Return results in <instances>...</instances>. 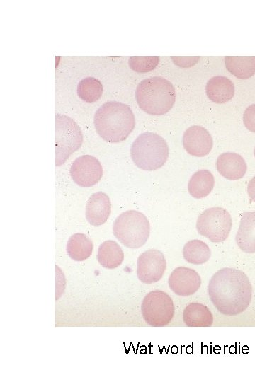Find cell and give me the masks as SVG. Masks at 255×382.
<instances>
[{"mask_svg":"<svg viewBox=\"0 0 255 382\" xmlns=\"http://www.w3.org/2000/svg\"><path fill=\"white\" fill-rule=\"evenodd\" d=\"M93 243L84 233H75L68 240L67 252L68 255L75 261H83L92 253Z\"/></svg>","mask_w":255,"mask_h":382,"instance_id":"cell-21","label":"cell"},{"mask_svg":"<svg viewBox=\"0 0 255 382\" xmlns=\"http://www.w3.org/2000/svg\"><path fill=\"white\" fill-rule=\"evenodd\" d=\"M135 125V115L131 108L118 101L105 103L94 115V126L97 133L110 143L125 140L132 132Z\"/></svg>","mask_w":255,"mask_h":382,"instance_id":"cell-2","label":"cell"},{"mask_svg":"<svg viewBox=\"0 0 255 382\" xmlns=\"http://www.w3.org/2000/svg\"><path fill=\"white\" fill-rule=\"evenodd\" d=\"M254 157H255V149H254Z\"/></svg>","mask_w":255,"mask_h":382,"instance_id":"cell-27","label":"cell"},{"mask_svg":"<svg viewBox=\"0 0 255 382\" xmlns=\"http://www.w3.org/2000/svg\"><path fill=\"white\" fill-rule=\"evenodd\" d=\"M55 117V163L57 166H60L81 146L83 135L79 126L72 118L60 114Z\"/></svg>","mask_w":255,"mask_h":382,"instance_id":"cell-6","label":"cell"},{"mask_svg":"<svg viewBox=\"0 0 255 382\" xmlns=\"http://www.w3.org/2000/svg\"><path fill=\"white\" fill-rule=\"evenodd\" d=\"M245 127L251 132H255V104L249 105L243 115Z\"/></svg>","mask_w":255,"mask_h":382,"instance_id":"cell-25","label":"cell"},{"mask_svg":"<svg viewBox=\"0 0 255 382\" xmlns=\"http://www.w3.org/2000/svg\"><path fill=\"white\" fill-rule=\"evenodd\" d=\"M111 212V203L108 196L102 192L93 194L86 206V218L94 226L103 224Z\"/></svg>","mask_w":255,"mask_h":382,"instance_id":"cell-13","label":"cell"},{"mask_svg":"<svg viewBox=\"0 0 255 382\" xmlns=\"http://www.w3.org/2000/svg\"><path fill=\"white\" fill-rule=\"evenodd\" d=\"M213 175L208 170H200L191 176L188 184V191L194 198L201 199L208 196L214 187Z\"/></svg>","mask_w":255,"mask_h":382,"instance_id":"cell-19","label":"cell"},{"mask_svg":"<svg viewBox=\"0 0 255 382\" xmlns=\"http://www.w3.org/2000/svg\"><path fill=\"white\" fill-rule=\"evenodd\" d=\"M201 279L198 273L188 267L174 269L169 277V286L176 294L187 296L195 294L200 286Z\"/></svg>","mask_w":255,"mask_h":382,"instance_id":"cell-11","label":"cell"},{"mask_svg":"<svg viewBox=\"0 0 255 382\" xmlns=\"http://www.w3.org/2000/svg\"><path fill=\"white\" fill-rule=\"evenodd\" d=\"M208 291L217 310L223 315L232 316L249 307L252 288L249 279L242 271L225 267L211 277Z\"/></svg>","mask_w":255,"mask_h":382,"instance_id":"cell-1","label":"cell"},{"mask_svg":"<svg viewBox=\"0 0 255 382\" xmlns=\"http://www.w3.org/2000/svg\"><path fill=\"white\" fill-rule=\"evenodd\" d=\"M97 259L102 267L107 269H114L123 262L124 253L115 241L108 240L100 245Z\"/></svg>","mask_w":255,"mask_h":382,"instance_id":"cell-18","label":"cell"},{"mask_svg":"<svg viewBox=\"0 0 255 382\" xmlns=\"http://www.w3.org/2000/svg\"><path fill=\"white\" fill-rule=\"evenodd\" d=\"M159 62L158 56H132L128 61L130 67L139 73H146L153 70Z\"/></svg>","mask_w":255,"mask_h":382,"instance_id":"cell-24","label":"cell"},{"mask_svg":"<svg viewBox=\"0 0 255 382\" xmlns=\"http://www.w3.org/2000/svg\"><path fill=\"white\" fill-rule=\"evenodd\" d=\"M205 91L211 101L216 103H224L234 96V86L228 78L217 76L208 80Z\"/></svg>","mask_w":255,"mask_h":382,"instance_id":"cell-16","label":"cell"},{"mask_svg":"<svg viewBox=\"0 0 255 382\" xmlns=\"http://www.w3.org/2000/svg\"><path fill=\"white\" fill-rule=\"evenodd\" d=\"M235 239L242 251L255 253V212L242 214Z\"/></svg>","mask_w":255,"mask_h":382,"instance_id":"cell-15","label":"cell"},{"mask_svg":"<svg viewBox=\"0 0 255 382\" xmlns=\"http://www.w3.org/2000/svg\"><path fill=\"white\" fill-rule=\"evenodd\" d=\"M113 234L125 247L139 248L147 241L150 225L146 216L135 210L120 214L113 224Z\"/></svg>","mask_w":255,"mask_h":382,"instance_id":"cell-5","label":"cell"},{"mask_svg":"<svg viewBox=\"0 0 255 382\" xmlns=\"http://www.w3.org/2000/svg\"><path fill=\"white\" fill-rule=\"evenodd\" d=\"M247 192L251 199L255 202V176L249 181Z\"/></svg>","mask_w":255,"mask_h":382,"instance_id":"cell-26","label":"cell"},{"mask_svg":"<svg viewBox=\"0 0 255 382\" xmlns=\"http://www.w3.org/2000/svg\"><path fill=\"white\" fill-rule=\"evenodd\" d=\"M166 262L163 253L150 249L142 253L137 261V276L144 284L158 282L163 276Z\"/></svg>","mask_w":255,"mask_h":382,"instance_id":"cell-9","label":"cell"},{"mask_svg":"<svg viewBox=\"0 0 255 382\" xmlns=\"http://www.w3.org/2000/svg\"><path fill=\"white\" fill-rule=\"evenodd\" d=\"M232 226L230 214L222 207L205 209L196 221L198 232L216 243L226 240Z\"/></svg>","mask_w":255,"mask_h":382,"instance_id":"cell-7","label":"cell"},{"mask_svg":"<svg viewBox=\"0 0 255 382\" xmlns=\"http://www.w3.org/2000/svg\"><path fill=\"white\" fill-rule=\"evenodd\" d=\"M183 319L188 327H210L213 323V316L207 306L198 303L186 306L183 313Z\"/></svg>","mask_w":255,"mask_h":382,"instance_id":"cell-17","label":"cell"},{"mask_svg":"<svg viewBox=\"0 0 255 382\" xmlns=\"http://www.w3.org/2000/svg\"><path fill=\"white\" fill-rule=\"evenodd\" d=\"M102 93V83L96 78H84L77 85V94L85 102H96L101 98Z\"/></svg>","mask_w":255,"mask_h":382,"instance_id":"cell-23","label":"cell"},{"mask_svg":"<svg viewBox=\"0 0 255 382\" xmlns=\"http://www.w3.org/2000/svg\"><path fill=\"white\" fill-rule=\"evenodd\" d=\"M227 69L239 79H249L255 74V56H226Z\"/></svg>","mask_w":255,"mask_h":382,"instance_id":"cell-20","label":"cell"},{"mask_svg":"<svg viewBox=\"0 0 255 382\" xmlns=\"http://www.w3.org/2000/svg\"><path fill=\"white\" fill-rule=\"evenodd\" d=\"M219 173L227 180H237L244 177L247 166L242 156L227 152L220 154L216 162Z\"/></svg>","mask_w":255,"mask_h":382,"instance_id":"cell-14","label":"cell"},{"mask_svg":"<svg viewBox=\"0 0 255 382\" xmlns=\"http://www.w3.org/2000/svg\"><path fill=\"white\" fill-rule=\"evenodd\" d=\"M184 259L193 265H202L210 257L211 251L203 241L194 239L187 242L183 249Z\"/></svg>","mask_w":255,"mask_h":382,"instance_id":"cell-22","label":"cell"},{"mask_svg":"<svg viewBox=\"0 0 255 382\" xmlns=\"http://www.w3.org/2000/svg\"><path fill=\"white\" fill-rule=\"evenodd\" d=\"M175 308L171 297L164 291L148 293L142 302L141 313L144 321L153 327L168 325L174 317Z\"/></svg>","mask_w":255,"mask_h":382,"instance_id":"cell-8","label":"cell"},{"mask_svg":"<svg viewBox=\"0 0 255 382\" xmlns=\"http://www.w3.org/2000/svg\"><path fill=\"white\" fill-rule=\"evenodd\" d=\"M183 146L189 154L203 157L211 151L213 140L206 129L199 125H193L184 132Z\"/></svg>","mask_w":255,"mask_h":382,"instance_id":"cell-12","label":"cell"},{"mask_svg":"<svg viewBox=\"0 0 255 382\" xmlns=\"http://www.w3.org/2000/svg\"><path fill=\"white\" fill-rule=\"evenodd\" d=\"M70 175L78 185L91 187L96 185L103 175V168L99 161L91 155L78 157L70 167Z\"/></svg>","mask_w":255,"mask_h":382,"instance_id":"cell-10","label":"cell"},{"mask_svg":"<svg viewBox=\"0 0 255 382\" xmlns=\"http://www.w3.org/2000/svg\"><path fill=\"white\" fill-rule=\"evenodd\" d=\"M135 98L142 110L150 115H161L172 108L176 100V91L166 79L152 76L137 85Z\"/></svg>","mask_w":255,"mask_h":382,"instance_id":"cell-3","label":"cell"},{"mask_svg":"<svg viewBox=\"0 0 255 382\" xmlns=\"http://www.w3.org/2000/svg\"><path fill=\"white\" fill-rule=\"evenodd\" d=\"M130 154L139 168L154 170L166 163L169 156V147L162 137L147 132L140 134L134 141Z\"/></svg>","mask_w":255,"mask_h":382,"instance_id":"cell-4","label":"cell"}]
</instances>
